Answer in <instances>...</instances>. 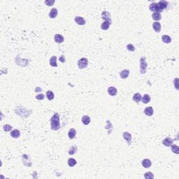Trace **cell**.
Masks as SVG:
<instances>
[{
	"instance_id": "6da1fadb",
	"label": "cell",
	"mask_w": 179,
	"mask_h": 179,
	"mask_svg": "<svg viewBox=\"0 0 179 179\" xmlns=\"http://www.w3.org/2000/svg\"><path fill=\"white\" fill-rule=\"evenodd\" d=\"M50 125H51V130L53 131L58 130L60 128V116L58 113H55L51 119H50Z\"/></svg>"
},
{
	"instance_id": "7a4b0ae2",
	"label": "cell",
	"mask_w": 179,
	"mask_h": 179,
	"mask_svg": "<svg viewBox=\"0 0 179 179\" xmlns=\"http://www.w3.org/2000/svg\"><path fill=\"white\" fill-rule=\"evenodd\" d=\"M147 66H148V64L146 61V58L145 57L141 58L140 59V71L142 74H143L146 72Z\"/></svg>"
},
{
	"instance_id": "3957f363",
	"label": "cell",
	"mask_w": 179,
	"mask_h": 179,
	"mask_svg": "<svg viewBox=\"0 0 179 179\" xmlns=\"http://www.w3.org/2000/svg\"><path fill=\"white\" fill-rule=\"evenodd\" d=\"M88 65V60L85 58H83L78 61V67L81 69L86 68Z\"/></svg>"
},
{
	"instance_id": "277c9868",
	"label": "cell",
	"mask_w": 179,
	"mask_h": 179,
	"mask_svg": "<svg viewBox=\"0 0 179 179\" xmlns=\"http://www.w3.org/2000/svg\"><path fill=\"white\" fill-rule=\"evenodd\" d=\"M149 9L151 11H155V12H158V13L162 12V11L160 9V8L158 4H157V3H155V2H153L152 4H151L150 5Z\"/></svg>"
},
{
	"instance_id": "5b68a950",
	"label": "cell",
	"mask_w": 179,
	"mask_h": 179,
	"mask_svg": "<svg viewBox=\"0 0 179 179\" xmlns=\"http://www.w3.org/2000/svg\"><path fill=\"white\" fill-rule=\"evenodd\" d=\"M173 143H174V140L173 139H171V138H169V137H166V138H165L164 140L162 141V143H163V145H164L165 146H166V147H169V146H171L172 144H173Z\"/></svg>"
},
{
	"instance_id": "8992f818",
	"label": "cell",
	"mask_w": 179,
	"mask_h": 179,
	"mask_svg": "<svg viewBox=\"0 0 179 179\" xmlns=\"http://www.w3.org/2000/svg\"><path fill=\"white\" fill-rule=\"evenodd\" d=\"M123 138L125 139V140H126V141L127 142V143L129 145L131 144V141H132V135L130 133L125 132L123 133Z\"/></svg>"
},
{
	"instance_id": "52a82bcc",
	"label": "cell",
	"mask_w": 179,
	"mask_h": 179,
	"mask_svg": "<svg viewBox=\"0 0 179 179\" xmlns=\"http://www.w3.org/2000/svg\"><path fill=\"white\" fill-rule=\"evenodd\" d=\"M102 18L104 20V21H108L109 22L111 23V14L108 12V11H104L102 14Z\"/></svg>"
},
{
	"instance_id": "ba28073f",
	"label": "cell",
	"mask_w": 179,
	"mask_h": 179,
	"mask_svg": "<svg viewBox=\"0 0 179 179\" xmlns=\"http://www.w3.org/2000/svg\"><path fill=\"white\" fill-rule=\"evenodd\" d=\"M75 22L79 25H84L85 24V20L81 16H76L74 19Z\"/></svg>"
},
{
	"instance_id": "9c48e42d",
	"label": "cell",
	"mask_w": 179,
	"mask_h": 179,
	"mask_svg": "<svg viewBox=\"0 0 179 179\" xmlns=\"http://www.w3.org/2000/svg\"><path fill=\"white\" fill-rule=\"evenodd\" d=\"M117 92H118L117 89L113 86H111V87L108 88V93L111 96H116V94H117Z\"/></svg>"
},
{
	"instance_id": "30bf717a",
	"label": "cell",
	"mask_w": 179,
	"mask_h": 179,
	"mask_svg": "<svg viewBox=\"0 0 179 179\" xmlns=\"http://www.w3.org/2000/svg\"><path fill=\"white\" fill-rule=\"evenodd\" d=\"M152 28L156 32H160L161 31V25L159 22H155L152 24Z\"/></svg>"
},
{
	"instance_id": "8fae6325",
	"label": "cell",
	"mask_w": 179,
	"mask_h": 179,
	"mask_svg": "<svg viewBox=\"0 0 179 179\" xmlns=\"http://www.w3.org/2000/svg\"><path fill=\"white\" fill-rule=\"evenodd\" d=\"M153 112H154V111H153V108H152V107H151V106L146 108L145 110H144V113H145L146 116H152L153 115Z\"/></svg>"
},
{
	"instance_id": "7c38bea8",
	"label": "cell",
	"mask_w": 179,
	"mask_h": 179,
	"mask_svg": "<svg viewBox=\"0 0 179 179\" xmlns=\"http://www.w3.org/2000/svg\"><path fill=\"white\" fill-rule=\"evenodd\" d=\"M157 4H158L159 6H160V9H161L162 11H163L164 9H166V7H167V6H168V2L166 1H164V0H162V1H159Z\"/></svg>"
},
{
	"instance_id": "4fadbf2b",
	"label": "cell",
	"mask_w": 179,
	"mask_h": 179,
	"mask_svg": "<svg viewBox=\"0 0 179 179\" xmlns=\"http://www.w3.org/2000/svg\"><path fill=\"white\" fill-rule=\"evenodd\" d=\"M129 74H130V71L127 69H125V70L120 72V76L121 78H122V79H126L128 77Z\"/></svg>"
},
{
	"instance_id": "5bb4252c",
	"label": "cell",
	"mask_w": 179,
	"mask_h": 179,
	"mask_svg": "<svg viewBox=\"0 0 179 179\" xmlns=\"http://www.w3.org/2000/svg\"><path fill=\"white\" fill-rule=\"evenodd\" d=\"M76 131L75 130L74 128H72L69 130V133H68V136L70 139H73L76 137Z\"/></svg>"
},
{
	"instance_id": "9a60e30c",
	"label": "cell",
	"mask_w": 179,
	"mask_h": 179,
	"mask_svg": "<svg viewBox=\"0 0 179 179\" xmlns=\"http://www.w3.org/2000/svg\"><path fill=\"white\" fill-rule=\"evenodd\" d=\"M152 18L154 20H155L156 22L159 21L161 20L162 18V15L160 14V13H158V12H154L152 15Z\"/></svg>"
},
{
	"instance_id": "2e32d148",
	"label": "cell",
	"mask_w": 179,
	"mask_h": 179,
	"mask_svg": "<svg viewBox=\"0 0 179 179\" xmlns=\"http://www.w3.org/2000/svg\"><path fill=\"white\" fill-rule=\"evenodd\" d=\"M54 39H55V41L58 44H61L64 41V37L63 36L60 34H55L54 36Z\"/></svg>"
},
{
	"instance_id": "e0dca14e",
	"label": "cell",
	"mask_w": 179,
	"mask_h": 179,
	"mask_svg": "<svg viewBox=\"0 0 179 179\" xmlns=\"http://www.w3.org/2000/svg\"><path fill=\"white\" fill-rule=\"evenodd\" d=\"M58 9L55 8H53L51 9V11L49 13V17L50 18H55L57 15H58Z\"/></svg>"
},
{
	"instance_id": "ac0fdd59",
	"label": "cell",
	"mask_w": 179,
	"mask_h": 179,
	"mask_svg": "<svg viewBox=\"0 0 179 179\" xmlns=\"http://www.w3.org/2000/svg\"><path fill=\"white\" fill-rule=\"evenodd\" d=\"M151 161L149 159H144L143 161H142V166L144 167V168H149L150 166H151Z\"/></svg>"
},
{
	"instance_id": "d6986e66",
	"label": "cell",
	"mask_w": 179,
	"mask_h": 179,
	"mask_svg": "<svg viewBox=\"0 0 179 179\" xmlns=\"http://www.w3.org/2000/svg\"><path fill=\"white\" fill-rule=\"evenodd\" d=\"M141 99H142V97L140 93H136L133 96V100L136 103L140 102L141 101Z\"/></svg>"
},
{
	"instance_id": "ffe728a7",
	"label": "cell",
	"mask_w": 179,
	"mask_h": 179,
	"mask_svg": "<svg viewBox=\"0 0 179 179\" xmlns=\"http://www.w3.org/2000/svg\"><path fill=\"white\" fill-rule=\"evenodd\" d=\"M50 64L53 67H58V64H57V58L56 56H53L50 59Z\"/></svg>"
},
{
	"instance_id": "44dd1931",
	"label": "cell",
	"mask_w": 179,
	"mask_h": 179,
	"mask_svg": "<svg viewBox=\"0 0 179 179\" xmlns=\"http://www.w3.org/2000/svg\"><path fill=\"white\" fill-rule=\"evenodd\" d=\"M11 136L14 138V139H17L18 137H20V132L18 130H14L11 132Z\"/></svg>"
},
{
	"instance_id": "7402d4cb",
	"label": "cell",
	"mask_w": 179,
	"mask_h": 179,
	"mask_svg": "<svg viewBox=\"0 0 179 179\" xmlns=\"http://www.w3.org/2000/svg\"><path fill=\"white\" fill-rule=\"evenodd\" d=\"M162 40L164 43L166 44H169L171 42V38L168 35H163L162 37Z\"/></svg>"
},
{
	"instance_id": "603a6c76",
	"label": "cell",
	"mask_w": 179,
	"mask_h": 179,
	"mask_svg": "<svg viewBox=\"0 0 179 179\" xmlns=\"http://www.w3.org/2000/svg\"><path fill=\"white\" fill-rule=\"evenodd\" d=\"M46 97H47V99H48V100L51 101V100H53V99H54L55 95H54V93H53L52 91L48 90V91H47V92H46Z\"/></svg>"
},
{
	"instance_id": "cb8c5ba5",
	"label": "cell",
	"mask_w": 179,
	"mask_h": 179,
	"mask_svg": "<svg viewBox=\"0 0 179 179\" xmlns=\"http://www.w3.org/2000/svg\"><path fill=\"white\" fill-rule=\"evenodd\" d=\"M111 25V22H108V21H104V22L102 24L101 28H102V30H107L109 28V26H110Z\"/></svg>"
},
{
	"instance_id": "d4e9b609",
	"label": "cell",
	"mask_w": 179,
	"mask_h": 179,
	"mask_svg": "<svg viewBox=\"0 0 179 179\" xmlns=\"http://www.w3.org/2000/svg\"><path fill=\"white\" fill-rule=\"evenodd\" d=\"M82 122L85 125H88L90 122V118L88 116H84L82 118Z\"/></svg>"
},
{
	"instance_id": "484cf974",
	"label": "cell",
	"mask_w": 179,
	"mask_h": 179,
	"mask_svg": "<svg viewBox=\"0 0 179 179\" xmlns=\"http://www.w3.org/2000/svg\"><path fill=\"white\" fill-rule=\"evenodd\" d=\"M141 99H142V102L143 104H148L150 101V97L148 94H144V96L143 97V98Z\"/></svg>"
},
{
	"instance_id": "4316f807",
	"label": "cell",
	"mask_w": 179,
	"mask_h": 179,
	"mask_svg": "<svg viewBox=\"0 0 179 179\" xmlns=\"http://www.w3.org/2000/svg\"><path fill=\"white\" fill-rule=\"evenodd\" d=\"M76 163H77L76 160L75 159H74V158H69V159L68 160V164H69V166H71V167L74 166L76 164Z\"/></svg>"
},
{
	"instance_id": "83f0119b",
	"label": "cell",
	"mask_w": 179,
	"mask_h": 179,
	"mask_svg": "<svg viewBox=\"0 0 179 179\" xmlns=\"http://www.w3.org/2000/svg\"><path fill=\"white\" fill-rule=\"evenodd\" d=\"M171 146V150H172L173 152H174V153H176V154H179V146H178L177 145H173V144H172Z\"/></svg>"
},
{
	"instance_id": "f1b7e54d",
	"label": "cell",
	"mask_w": 179,
	"mask_h": 179,
	"mask_svg": "<svg viewBox=\"0 0 179 179\" xmlns=\"http://www.w3.org/2000/svg\"><path fill=\"white\" fill-rule=\"evenodd\" d=\"M144 177L147 179H154V175H153L152 173H151V172H146V173L144 174Z\"/></svg>"
},
{
	"instance_id": "f546056e",
	"label": "cell",
	"mask_w": 179,
	"mask_h": 179,
	"mask_svg": "<svg viewBox=\"0 0 179 179\" xmlns=\"http://www.w3.org/2000/svg\"><path fill=\"white\" fill-rule=\"evenodd\" d=\"M127 50H130V51H132V52H133L135 50V48H134V46L132 44H128L127 45Z\"/></svg>"
},
{
	"instance_id": "4dcf8cb0",
	"label": "cell",
	"mask_w": 179,
	"mask_h": 179,
	"mask_svg": "<svg viewBox=\"0 0 179 179\" xmlns=\"http://www.w3.org/2000/svg\"><path fill=\"white\" fill-rule=\"evenodd\" d=\"M12 129H13V127H12L11 126H10L9 125H6L4 127V131H6V132L11 131Z\"/></svg>"
},
{
	"instance_id": "1f68e13d",
	"label": "cell",
	"mask_w": 179,
	"mask_h": 179,
	"mask_svg": "<svg viewBox=\"0 0 179 179\" xmlns=\"http://www.w3.org/2000/svg\"><path fill=\"white\" fill-rule=\"evenodd\" d=\"M76 148L75 146H72V147H71V148L69 149V153L70 155H74V154L76 153Z\"/></svg>"
},
{
	"instance_id": "d6a6232c",
	"label": "cell",
	"mask_w": 179,
	"mask_h": 179,
	"mask_svg": "<svg viewBox=\"0 0 179 179\" xmlns=\"http://www.w3.org/2000/svg\"><path fill=\"white\" fill-rule=\"evenodd\" d=\"M36 98L38 100H43L44 99V94H37L36 96Z\"/></svg>"
},
{
	"instance_id": "836d02e7",
	"label": "cell",
	"mask_w": 179,
	"mask_h": 179,
	"mask_svg": "<svg viewBox=\"0 0 179 179\" xmlns=\"http://www.w3.org/2000/svg\"><path fill=\"white\" fill-rule=\"evenodd\" d=\"M55 3V1H45V4L47 5V6H52L53 4Z\"/></svg>"
},
{
	"instance_id": "e575fe53",
	"label": "cell",
	"mask_w": 179,
	"mask_h": 179,
	"mask_svg": "<svg viewBox=\"0 0 179 179\" xmlns=\"http://www.w3.org/2000/svg\"><path fill=\"white\" fill-rule=\"evenodd\" d=\"M60 61L61 62H65V58H64V55H62L61 57L60 58Z\"/></svg>"
}]
</instances>
